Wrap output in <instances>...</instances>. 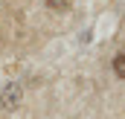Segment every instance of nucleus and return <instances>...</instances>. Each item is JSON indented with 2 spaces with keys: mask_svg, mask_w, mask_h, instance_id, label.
<instances>
[{
  "mask_svg": "<svg viewBox=\"0 0 125 119\" xmlns=\"http://www.w3.org/2000/svg\"><path fill=\"white\" fill-rule=\"evenodd\" d=\"M21 96H23V90H21V84H18V81H9V84L3 87V93H0V105L12 110V108H18Z\"/></svg>",
  "mask_w": 125,
  "mask_h": 119,
  "instance_id": "1",
  "label": "nucleus"
},
{
  "mask_svg": "<svg viewBox=\"0 0 125 119\" xmlns=\"http://www.w3.org/2000/svg\"><path fill=\"white\" fill-rule=\"evenodd\" d=\"M111 67H114L116 79H122V81H125V52H119V55H114V61H111Z\"/></svg>",
  "mask_w": 125,
  "mask_h": 119,
  "instance_id": "2",
  "label": "nucleus"
},
{
  "mask_svg": "<svg viewBox=\"0 0 125 119\" xmlns=\"http://www.w3.org/2000/svg\"><path fill=\"white\" fill-rule=\"evenodd\" d=\"M44 3H47V6H50L52 12H67L73 0H44Z\"/></svg>",
  "mask_w": 125,
  "mask_h": 119,
  "instance_id": "3",
  "label": "nucleus"
}]
</instances>
